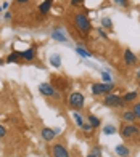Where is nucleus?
Returning a JSON list of instances; mask_svg holds the SVG:
<instances>
[{
	"mask_svg": "<svg viewBox=\"0 0 140 157\" xmlns=\"http://www.w3.org/2000/svg\"><path fill=\"white\" fill-rule=\"evenodd\" d=\"M71 116H73V122L76 124V127H78V128H81L84 124H86V120H84L86 117L82 116V111H73Z\"/></svg>",
	"mask_w": 140,
	"mask_h": 157,
	"instance_id": "obj_17",
	"label": "nucleus"
},
{
	"mask_svg": "<svg viewBox=\"0 0 140 157\" xmlns=\"http://www.w3.org/2000/svg\"><path fill=\"white\" fill-rule=\"evenodd\" d=\"M122 61H124V64L127 67H132V66H137L138 64V56L132 52V50L126 48L124 53H122Z\"/></svg>",
	"mask_w": 140,
	"mask_h": 157,
	"instance_id": "obj_10",
	"label": "nucleus"
},
{
	"mask_svg": "<svg viewBox=\"0 0 140 157\" xmlns=\"http://www.w3.org/2000/svg\"><path fill=\"white\" fill-rule=\"evenodd\" d=\"M50 37H52L53 40L60 42V44H65V42H68V37H66V34H65V31H63L60 26L53 27V31L50 32Z\"/></svg>",
	"mask_w": 140,
	"mask_h": 157,
	"instance_id": "obj_12",
	"label": "nucleus"
},
{
	"mask_svg": "<svg viewBox=\"0 0 140 157\" xmlns=\"http://www.w3.org/2000/svg\"><path fill=\"white\" fill-rule=\"evenodd\" d=\"M132 112H134L135 119H137V120H140V101L132 103Z\"/></svg>",
	"mask_w": 140,
	"mask_h": 157,
	"instance_id": "obj_24",
	"label": "nucleus"
},
{
	"mask_svg": "<svg viewBox=\"0 0 140 157\" xmlns=\"http://www.w3.org/2000/svg\"><path fill=\"white\" fill-rule=\"evenodd\" d=\"M113 2L118 6H121V8H127V6H129V0H113Z\"/></svg>",
	"mask_w": 140,
	"mask_h": 157,
	"instance_id": "obj_28",
	"label": "nucleus"
},
{
	"mask_svg": "<svg viewBox=\"0 0 140 157\" xmlns=\"http://www.w3.org/2000/svg\"><path fill=\"white\" fill-rule=\"evenodd\" d=\"M118 132L124 141H140V125L137 124H122Z\"/></svg>",
	"mask_w": 140,
	"mask_h": 157,
	"instance_id": "obj_2",
	"label": "nucleus"
},
{
	"mask_svg": "<svg viewBox=\"0 0 140 157\" xmlns=\"http://www.w3.org/2000/svg\"><path fill=\"white\" fill-rule=\"evenodd\" d=\"M3 64H5V59H2V58H0V66H3Z\"/></svg>",
	"mask_w": 140,
	"mask_h": 157,
	"instance_id": "obj_35",
	"label": "nucleus"
},
{
	"mask_svg": "<svg viewBox=\"0 0 140 157\" xmlns=\"http://www.w3.org/2000/svg\"><path fill=\"white\" fill-rule=\"evenodd\" d=\"M137 98H138V91L137 90H132V91H126V93L122 95V101H124L126 106H127V104L135 103Z\"/></svg>",
	"mask_w": 140,
	"mask_h": 157,
	"instance_id": "obj_14",
	"label": "nucleus"
},
{
	"mask_svg": "<svg viewBox=\"0 0 140 157\" xmlns=\"http://www.w3.org/2000/svg\"><path fill=\"white\" fill-rule=\"evenodd\" d=\"M69 5H71L73 8H78V6L84 5V0H69Z\"/></svg>",
	"mask_w": 140,
	"mask_h": 157,
	"instance_id": "obj_29",
	"label": "nucleus"
},
{
	"mask_svg": "<svg viewBox=\"0 0 140 157\" xmlns=\"http://www.w3.org/2000/svg\"><path fill=\"white\" fill-rule=\"evenodd\" d=\"M81 130L86 133V136H92V133H94V128L90 127L89 124H84V125L81 127Z\"/></svg>",
	"mask_w": 140,
	"mask_h": 157,
	"instance_id": "obj_26",
	"label": "nucleus"
},
{
	"mask_svg": "<svg viewBox=\"0 0 140 157\" xmlns=\"http://www.w3.org/2000/svg\"><path fill=\"white\" fill-rule=\"evenodd\" d=\"M90 152H92L94 155H97V157H102V155H103V149H102L98 144H97V146H92V147H90Z\"/></svg>",
	"mask_w": 140,
	"mask_h": 157,
	"instance_id": "obj_27",
	"label": "nucleus"
},
{
	"mask_svg": "<svg viewBox=\"0 0 140 157\" xmlns=\"http://www.w3.org/2000/svg\"><path fill=\"white\" fill-rule=\"evenodd\" d=\"M8 8H10V2H3V3H2V11L8 10Z\"/></svg>",
	"mask_w": 140,
	"mask_h": 157,
	"instance_id": "obj_33",
	"label": "nucleus"
},
{
	"mask_svg": "<svg viewBox=\"0 0 140 157\" xmlns=\"http://www.w3.org/2000/svg\"><path fill=\"white\" fill-rule=\"evenodd\" d=\"M39 93L44 96V98H52V99H60L61 95L60 91L57 90V87L52 83V82H42L39 83Z\"/></svg>",
	"mask_w": 140,
	"mask_h": 157,
	"instance_id": "obj_6",
	"label": "nucleus"
},
{
	"mask_svg": "<svg viewBox=\"0 0 140 157\" xmlns=\"http://www.w3.org/2000/svg\"><path fill=\"white\" fill-rule=\"evenodd\" d=\"M3 19H5V21H11V19H13V13H11V11H5V13H3Z\"/></svg>",
	"mask_w": 140,
	"mask_h": 157,
	"instance_id": "obj_31",
	"label": "nucleus"
},
{
	"mask_svg": "<svg viewBox=\"0 0 140 157\" xmlns=\"http://www.w3.org/2000/svg\"><path fill=\"white\" fill-rule=\"evenodd\" d=\"M52 157H71L69 149L63 143H53L52 144Z\"/></svg>",
	"mask_w": 140,
	"mask_h": 157,
	"instance_id": "obj_8",
	"label": "nucleus"
},
{
	"mask_svg": "<svg viewBox=\"0 0 140 157\" xmlns=\"http://www.w3.org/2000/svg\"><path fill=\"white\" fill-rule=\"evenodd\" d=\"M116 132H118L116 125H111V124H108V125H103V135H106V136H111V135H116Z\"/></svg>",
	"mask_w": 140,
	"mask_h": 157,
	"instance_id": "obj_22",
	"label": "nucleus"
},
{
	"mask_svg": "<svg viewBox=\"0 0 140 157\" xmlns=\"http://www.w3.org/2000/svg\"><path fill=\"white\" fill-rule=\"evenodd\" d=\"M68 108L73 111H82L86 108V96H84L81 91H71L68 96Z\"/></svg>",
	"mask_w": 140,
	"mask_h": 157,
	"instance_id": "obj_4",
	"label": "nucleus"
},
{
	"mask_svg": "<svg viewBox=\"0 0 140 157\" xmlns=\"http://www.w3.org/2000/svg\"><path fill=\"white\" fill-rule=\"evenodd\" d=\"M5 135H6V127L0 124V140H2V138H5Z\"/></svg>",
	"mask_w": 140,
	"mask_h": 157,
	"instance_id": "obj_30",
	"label": "nucleus"
},
{
	"mask_svg": "<svg viewBox=\"0 0 140 157\" xmlns=\"http://www.w3.org/2000/svg\"><path fill=\"white\" fill-rule=\"evenodd\" d=\"M116 90V83L114 82H110V83H105V82H94L90 85V93L94 96H105L108 93H113Z\"/></svg>",
	"mask_w": 140,
	"mask_h": 157,
	"instance_id": "obj_3",
	"label": "nucleus"
},
{
	"mask_svg": "<svg viewBox=\"0 0 140 157\" xmlns=\"http://www.w3.org/2000/svg\"><path fill=\"white\" fill-rule=\"evenodd\" d=\"M50 66L55 69H60L61 67V55L60 53H53L50 56Z\"/></svg>",
	"mask_w": 140,
	"mask_h": 157,
	"instance_id": "obj_21",
	"label": "nucleus"
},
{
	"mask_svg": "<svg viewBox=\"0 0 140 157\" xmlns=\"http://www.w3.org/2000/svg\"><path fill=\"white\" fill-rule=\"evenodd\" d=\"M114 154L118 157H130L132 155V149L126 144V143H119L114 146Z\"/></svg>",
	"mask_w": 140,
	"mask_h": 157,
	"instance_id": "obj_11",
	"label": "nucleus"
},
{
	"mask_svg": "<svg viewBox=\"0 0 140 157\" xmlns=\"http://www.w3.org/2000/svg\"><path fill=\"white\" fill-rule=\"evenodd\" d=\"M19 56H21V61H24V63H34L37 58V47H29V48H26L23 50V52H19Z\"/></svg>",
	"mask_w": 140,
	"mask_h": 157,
	"instance_id": "obj_9",
	"label": "nucleus"
},
{
	"mask_svg": "<svg viewBox=\"0 0 140 157\" xmlns=\"http://www.w3.org/2000/svg\"><path fill=\"white\" fill-rule=\"evenodd\" d=\"M5 63H6V64H11V63H21V56H19V52H18V50H11V53L6 55Z\"/></svg>",
	"mask_w": 140,
	"mask_h": 157,
	"instance_id": "obj_18",
	"label": "nucleus"
},
{
	"mask_svg": "<svg viewBox=\"0 0 140 157\" xmlns=\"http://www.w3.org/2000/svg\"><path fill=\"white\" fill-rule=\"evenodd\" d=\"M86 119H87V124L92 127L94 130H97V128H100V127H102V120H100L98 116H95V114H87Z\"/></svg>",
	"mask_w": 140,
	"mask_h": 157,
	"instance_id": "obj_16",
	"label": "nucleus"
},
{
	"mask_svg": "<svg viewBox=\"0 0 140 157\" xmlns=\"http://www.w3.org/2000/svg\"><path fill=\"white\" fill-rule=\"evenodd\" d=\"M52 5H53V0H44V2H40L39 3V13L42 16H47L48 13H50V10H52Z\"/></svg>",
	"mask_w": 140,
	"mask_h": 157,
	"instance_id": "obj_15",
	"label": "nucleus"
},
{
	"mask_svg": "<svg viewBox=\"0 0 140 157\" xmlns=\"http://www.w3.org/2000/svg\"><path fill=\"white\" fill-rule=\"evenodd\" d=\"M74 50H76V53H78L81 58H92V56H94V53H90L89 50H87V48H84L82 45H76Z\"/></svg>",
	"mask_w": 140,
	"mask_h": 157,
	"instance_id": "obj_20",
	"label": "nucleus"
},
{
	"mask_svg": "<svg viewBox=\"0 0 140 157\" xmlns=\"http://www.w3.org/2000/svg\"><path fill=\"white\" fill-rule=\"evenodd\" d=\"M137 78H138V80H140V71H138V72H137Z\"/></svg>",
	"mask_w": 140,
	"mask_h": 157,
	"instance_id": "obj_36",
	"label": "nucleus"
},
{
	"mask_svg": "<svg viewBox=\"0 0 140 157\" xmlns=\"http://www.w3.org/2000/svg\"><path fill=\"white\" fill-rule=\"evenodd\" d=\"M86 157H97V155H94V154H92V152H89V154H87V155H86Z\"/></svg>",
	"mask_w": 140,
	"mask_h": 157,
	"instance_id": "obj_34",
	"label": "nucleus"
},
{
	"mask_svg": "<svg viewBox=\"0 0 140 157\" xmlns=\"http://www.w3.org/2000/svg\"><path fill=\"white\" fill-rule=\"evenodd\" d=\"M121 120H122V124H135L137 122V119L134 116V112H132V109H122Z\"/></svg>",
	"mask_w": 140,
	"mask_h": 157,
	"instance_id": "obj_13",
	"label": "nucleus"
},
{
	"mask_svg": "<svg viewBox=\"0 0 140 157\" xmlns=\"http://www.w3.org/2000/svg\"><path fill=\"white\" fill-rule=\"evenodd\" d=\"M29 2H31V0H15L16 5H27Z\"/></svg>",
	"mask_w": 140,
	"mask_h": 157,
	"instance_id": "obj_32",
	"label": "nucleus"
},
{
	"mask_svg": "<svg viewBox=\"0 0 140 157\" xmlns=\"http://www.w3.org/2000/svg\"><path fill=\"white\" fill-rule=\"evenodd\" d=\"M102 104L103 106H106V108H111V109H124L126 108V104L122 101V96L121 95H118V93H108V95H105L102 96Z\"/></svg>",
	"mask_w": 140,
	"mask_h": 157,
	"instance_id": "obj_5",
	"label": "nucleus"
},
{
	"mask_svg": "<svg viewBox=\"0 0 140 157\" xmlns=\"http://www.w3.org/2000/svg\"><path fill=\"white\" fill-rule=\"evenodd\" d=\"M97 34H98V37L100 39H103V40H110V35H108V32L103 29V27H97Z\"/></svg>",
	"mask_w": 140,
	"mask_h": 157,
	"instance_id": "obj_25",
	"label": "nucleus"
},
{
	"mask_svg": "<svg viewBox=\"0 0 140 157\" xmlns=\"http://www.w3.org/2000/svg\"><path fill=\"white\" fill-rule=\"evenodd\" d=\"M58 135H61V128H60V127H55V128H52V127H44V128L40 130L42 140L47 141V143H53L55 140H57Z\"/></svg>",
	"mask_w": 140,
	"mask_h": 157,
	"instance_id": "obj_7",
	"label": "nucleus"
},
{
	"mask_svg": "<svg viewBox=\"0 0 140 157\" xmlns=\"http://www.w3.org/2000/svg\"><path fill=\"white\" fill-rule=\"evenodd\" d=\"M100 24L105 31H113L114 29V23H113V19H111L110 16H103L100 19Z\"/></svg>",
	"mask_w": 140,
	"mask_h": 157,
	"instance_id": "obj_19",
	"label": "nucleus"
},
{
	"mask_svg": "<svg viewBox=\"0 0 140 157\" xmlns=\"http://www.w3.org/2000/svg\"><path fill=\"white\" fill-rule=\"evenodd\" d=\"M102 82H105V83H110V82H114L113 80V77H111V74H110V71L108 69H105V71H102Z\"/></svg>",
	"mask_w": 140,
	"mask_h": 157,
	"instance_id": "obj_23",
	"label": "nucleus"
},
{
	"mask_svg": "<svg viewBox=\"0 0 140 157\" xmlns=\"http://www.w3.org/2000/svg\"><path fill=\"white\" fill-rule=\"evenodd\" d=\"M73 24L76 27V31H78L81 35H84V37H87V35L94 31L92 21L89 19V16L84 11H76L74 13L73 15Z\"/></svg>",
	"mask_w": 140,
	"mask_h": 157,
	"instance_id": "obj_1",
	"label": "nucleus"
}]
</instances>
